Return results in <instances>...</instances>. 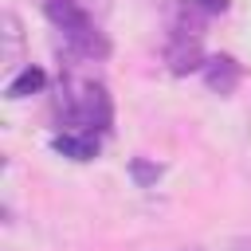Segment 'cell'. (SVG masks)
<instances>
[{
    "label": "cell",
    "instance_id": "obj_5",
    "mask_svg": "<svg viewBox=\"0 0 251 251\" xmlns=\"http://www.w3.org/2000/svg\"><path fill=\"white\" fill-rule=\"evenodd\" d=\"M0 39H4V51H0V63L8 67V71H16L20 63H24V31H20V20H16V12H4L0 16Z\"/></svg>",
    "mask_w": 251,
    "mask_h": 251
},
{
    "label": "cell",
    "instance_id": "obj_3",
    "mask_svg": "<svg viewBox=\"0 0 251 251\" xmlns=\"http://www.w3.org/2000/svg\"><path fill=\"white\" fill-rule=\"evenodd\" d=\"M239 63L231 59V55H212V59H204V82H208V90L212 94H231L235 86H239Z\"/></svg>",
    "mask_w": 251,
    "mask_h": 251
},
{
    "label": "cell",
    "instance_id": "obj_8",
    "mask_svg": "<svg viewBox=\"0 0 251 251\" xmlns=\"http://www.w3.org/2000/svg\"><path fill=\"white\" fill-rule=\"evenodd\" d=\"M196 4H200V8L208 12V16H212V12H224V8H227V0H196Z\"/></svg>",
    "mask_w": 251,
    "mask_h": 251
},
{
    "label": "cell",
    "instance_id": "obj_7",
    "mask_svg": "<svg viewBox=\"0 0 251 251\" xmlns=\"http://www.w3.org/2000/svg\"><path fill=\"white\" fill-rule=\"evenodd\" d=\"M129 169H133V180H137L141 188H149V184H153V180L161 176V169H157V165H149V161H141V157H137V161H133Z\"/></svg>",
    "mask_w": 251,
    "mask_h": 251
},
{
    "label": "cell",
    "instance_id": "obj_2",
    "mask_svg": "<svg viewBox=\"0 0 251 251\" xmlns=\"http://www.w3.org/2000/svg\"><path fill=\"white\" fill-rule=\"evenodd\" d=\"M55 114L63 129H78V133H106L110 118H114V102L106 94V86L98 78H75L67 75L59 82V98H55Z\"/></svg>",
    "mask_w": 251,
    "mask_h": 251
},
{
    "label": "cell",
    "instance_id": "obj_4",
    "mask_svg": "<svg viewBox=\"0 0 251 251\" xmlns=\"http://www.w3.org/2000/svg\"><path fill=\"white\" fill-rule=\"evenodd\" d=\"M98 133H78V129H63V133H55L51 137V149L55 153H63V157H71V161H90V157H98Z\"/></svg>",
    "mask_w": 251,
    "mask_h": 251
},
{
    "label": "cell",
    "instance_id": "obj_6",
    "mask_svg": "<svg viewBox=\"0 0 251 251\" xmlns=\"http://www.w3.org/2000/svg\"><path fill=\"white\" fill-rule=\"evenodd\" d=\"M47 86V75L39 71V67H20V75L8 82V98H27V94H35V90H43Z\"/></svg>",
    "mask_w": 251,
    "mask_h": 251
},
{
    "label": "cell",
    "instance_id": "obj_9",
    "mask_svg": "<svg viewBox=\"0 0 251 251\" xmlns=\"http://www.w3.org/2000/svg\"><path fill=\"white\" fill-rule=\"evenodd\" d=\"M224 251H251V239H231Z\"/></svg>",
    "mask_w": 251,
    "mask_h": 251
},
{
    "label": "cell",
    "instance_id": "obj_1",
    "mask_svg": "<svg viewBox=\"0 0 251 251\" xmlns=\"http://www.w3.org/2000/svg\"><path fill=\"white\" fill-rule=\"evenodd\" d=\"M43 12L59 27L63 51L71 59L94 63V59L110 55V39L98 24L106 16V0H43Z\"/></svg>",
    "mask_w": 251,
    "mask_h": 251
}]
</instances>
